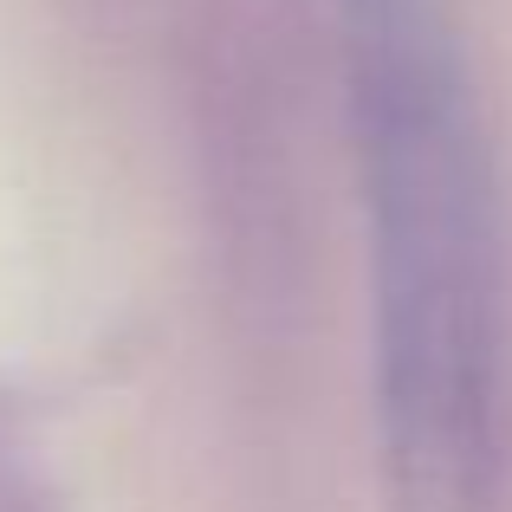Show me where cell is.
<instances>
[{"instance_id":"obj_1","label":"cell","mask_w":512,"mask_h":512,"mask_svg":"<svg viewBox=\"0 0 512 512\" xmlns=\"http://www.w3.org/2000/svg\"><path fill=\"white\" fill-rule=\"evenodd\" d=\"M389 512H500V201L441 0H344Z\"/></svg>"}]
</instances>
